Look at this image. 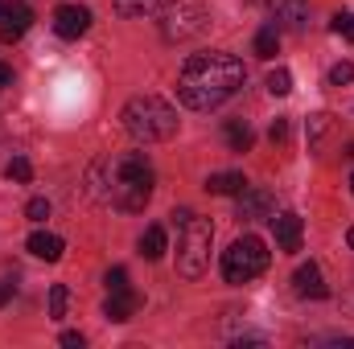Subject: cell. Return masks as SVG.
Masks as SVG:
<instances>
[{"mask_svg": "<svg viewBox=\"0 0 354 349\" xmlns=\"http://www.w3.org/2000/svg\"><path fill=\"white\" fill-rule=\"evenodd\" d=\"M120 119H124V132H128L132 140H140V144L169 140L177 132V111L165 99H157V94H136V99H128L124 111H120Z\"/></svg>", "mask_w": 354, "mask_h": 349, "instance_id": "obj_3", "label": "cell"}, {"mask_svg": "<svg viewBox=\"0 0 354 349\" xmlns=\"http://www.w3.org/2000/svg\"><path fill=\"white\" fill-rule=\"evenodd\" d=\"M0 12H4V0H0Z\"/></svg>", "mask_w": 354, "mask_h": 349, "instance_id": "obj_33", "label": "cell"}, {"mask_svg": "<svg viewBox=\"0 0 354 349\" xmlns=\"http://www.w3.org/2000/svg\"><path fill=\"white\" fill-rule=\"evenodd\" d=\"M4 173H8V181H21V185H25V181H29V177H33V165H29V161H25V157H12V161H8V169H4Z\"/></svg>", "mask_w": 354, "mask_h": 349, "instance_id": "obj_22", "label": "cell"}, {"mask_svg": "<svg viewBox=\"0 0 354 349\" xmlns=\"http://www.w3.org/2000/svg\"><path fill=\"white\" fill-rule=\"evenodd\" d=\"M87 193L99 206H115L124 214H136L153 197V165L145 161V152L99 157L87 169Z\"/></svg>", "mask_w": 354, "mask_h": 349, "instance_id": "obj_1", "label": "cell"}, {"mask_svg": "<svg viewBox=\"0 0 354 349\" xmlns=\"http://www.w3.org/2000/svg\"><path fill=\"white\" fill-rule=\"evenodd\" d=\"M268 90H272V94H288V90H292V74H288L284 66L272 70V74H268Z\"/></svg>", "mask_w": 354, "mask_h": 349, "instance_id": "obj_21", "label": "cell"}, {"mask_svg": "<svg viewBox=\"0 0 354 349\" xmlns=\"http://www.w3.org/2000/svg\"><path fill=\"white\" fill-rule=\"evenodd\" d=\"M25 247H29V255H37V259H46V263H58V259H62V251H66V247H62V239H58V235H50V230H33Z\"/></svg>", "mask_w": 354, "mask_h": 349, "instance_id": "obj_14", "label": "cell"}, {"mask_svg": "<svg viewBox=\"0 0 354 349\" xmlns=\"http://www.w3.org/2000/svg\"><path fill=\"white\" fill-rule=\"evenodd\" d=\"M189 218H194V210H174V222H177V226H185Z\"/></svg>", "mask_w": 354, "mask_h": 349, "instance_id": "obj_31", "label": "cell"}, {"mask_svg": "<svg viewBox=\"0 0 354 349\" xmlns=\"http://www.w3.org/2000/svg\"><path fill=\"white\" fill-rule=\"evenodd\" d=\"M351 189H354V177H351Z\"/></svg>", "mask_w": 354, "mask_h": 349, "instance_id": "obj_34", "label": "cell"}, {"mask_svg": "<svg viewBox=\"0 0 354 349\" xmlns=\"http://www.w3.org/2000/svg\"><path fill=\"white\" fill-rule=\"evenodd\" d=\"M272 17H276V29L301 33L309 25V0H272Z\"/></svg>", "mask_w": 354, "mask_h": 349, "instance_id": "obj_11", "label": "cell"}, {"mask_svg": "<svg viewBox=\"0 0 354 349\" xmlns=\"http://www.w3.org/2000/svg\"><path fill=\"white\" fill-rule=\"evenodd\" d=\"M140 255L149 263L165 259V226H149V230L140 235Z\"/></svg>", "mask_w": 354, "mask_h": 349, "instance_id": "obj_17", "label": "cell"}, {"mask_svg": "<svg viewBox=\"0 0 354 349\" xmlns=\"http://www.w3.org/2000/svg\"><path fill=\"white\" fill-rule=\"evenodd\" d=\"M330 29H334L338 37H346V41H354V12H334Z\"/></svg>", "mask_w": 354, "mask_h": 349, "instance_id": "obj_23", "label": "cell"}, {"mask_svg": "<svg viewBox=\"0 0 354 349\" xmlns=\"http://www.w3.org/2000/svg\"><path fill=\"white\" fill-rule=\"evenodd\" d=\"M210 239H214V226L194 214L181 226V235H177V275L198 279L206 271V263H210Z\"/></svg>", "mask_w": 354, "mask_h": 349, "instance_id": "obj_4", "label": "cell"}, {"mask_svg": "<svg viewBox=\"0 0 354 349\" xmlns=\"http://www.w3.org/2000/svg\"><path fill=\"white\" fill-rule=\"evenodd\" d=\"M256 58H276V50H280V29L276 25H268V29H260L256 33Z\"/></svg>", "mask_w": 354, "mask_h": 349, "instance_id": "obj_18", "label": "cell"}, {"mask_svg": "<svg viewBox=\"0 0 354 349\" xmlns=\"http://www.w3.org/2000/svg\"><path fill=\"white\" fill-rule=\"evenodd\" d=\"M268 136H272V144H280V140H288V123H284V119H276Z\"/></svg>", "mask_w": 354, "mask_h": 349, "instance_id": "obj_27", "label": "cell"}, {"mask_svg": "<svg viewBox=\"0 0 354 349\" xmlns=\"http://www.w3.org/2000/svg\"><path fill=\"white\" fill-rule=\"evenodd\" d=\"M120 288H128V271L124 267H111L107 271V292H120Z\"/></svg>", "mask_w": 354, "mask_h": 349, "instance_id": "obj_26", "label": "cell"}, {"mask_svg": "<svg viewBox=\"0 0 354 349\" xmlns=\"http://www.w3.org/2000/svg\"><path fill=\"white\" fill-rule=\"evenodd\" d=\"M202 25H206V8H202V4H194V0H174V4L165 8L161 33H165L169 41H185V37L202 33Z\"/></svg>", "mask_w": 354, "mask_h": 349, "instance_id": "obj_6", "label": "cell"}, {"mask_svg": "<svg viewBox=\"0 0 354 349\" xmlns=\"http://www.w3.org/2000/svg\"><path fill=\"white\" fill-rule=\"evenodd\" d=\"M4 87H12V66H4V62H0V90Z\"/></svg>", "mask_w": 354, "mask_h": 349, "instance_id": "obj_30", "label": "cell"}, {"mask_svg": "<svg viewBox=\"0 0 354 349\" xmlns=\"http://www.w3.org/2000/svg\"><path fill=\"white\" fill-rule=\"evenodd\" d=\"M66 304H71L66 283H54V288H50V321H62V317H66Z\"/></svg>", "mask_w": 354, "mask_h": 349, "instance_id": "obj_19", "label": "cell"}, {"mask_svg": "<svg viewBox=\"0 0 354 349\" xmlns=\"http://www.w3.org/2000/svg\"><path fill=\"white\" fill-rule=\"evenodd\" d=\"M243 62L231 58V54H194L185 66H181V79H177V99L181 107L189 111H214L218 103H227L235 90L243 87Z\"/></svg>", "mask_w": 354, "mask_h": 349, "instance_id": "obj_2", "label": "cell"}, {"mask_svg": "<svg viewBox=\"0 0 354 349\" xmlns=\"http://www.w3.org/2000/svg\"><path fill=\"white\" fill-rule=\"evenodd\" d=\"M346 243H351V251H354V226H351V230H346Z\"/></svg>", "mask_w": 354, "mask_h": 349, "instance_id": "obj_32", "label": "cell"}, {"mask_svg": "<svg viewBox=\"0 0 354 349\" xmlns=\"http://www.w3.org/2000/svg\"><path fill=\"white\" fill-rule=\"evenodd\" d=\"M272 210H276V201H272V193L268 189H243L239 193V214L235 218H243V222H272Z\"/></svg>", "mask_w": 354, "mask_h": 349, "instance_id": "obj_9", "label": "cell"}, {"mask_svg": "<svg viewBox=\"0 0 354 349\" xmlns=\"http://www.w3.org/2000/svg\"><path fill=\"white\" fill-rule=\"evenodd\" d=\"M29 25H33V8H29V4H21V0L4 4V12H0V37H4V41L25 37V33H29Z\"/></svg>", "mask_w": 354, "mask_h": 349, "instance_id": "obj_8", "label": "cell"}, {"mask_svg": "<svg viewBox=\"0 0 354 349\" xmlns=\"http://www.w3.org/2000/svg\"><path fill=\"white\" fill-rule=\"evenodd\" d=\"M223 136H227V144H231V152H252V144H256V132H252V128H248L243 119H231Z\"/></svg>", "mask_w": 354, "mask_h": 349, "instance_id": "obj_16", "label": "cell"}, {"mask_svg": "<svg viewBox=\"0 0 354 349\" xmlns=\"http://www.w3.org/2000/svg\"><path fill=\"white\" fill-rule=\"evenodd\" d=\"M120 17H149L157 8V0H111Z\"/></svg>", "mask_w": 354, "mask_h": 349, "instance_id": "obj_20", "label": "cell"}, {"mask_svg": "<svg viewBox=\"0 0 354 349\" xmlns=\"http://www.w3.org/2000/svg\"><path fill=\"white\" fill-rule=\"evenodd\" d=\"M272 226H276V247L284 255H297L301 251V235H305L301 214H272Z\"/></svg>", "mask_w": 354, "mask_h": 349, "instance_id": "obj_10", "label": "cell"}, {"mask_svg": "<svg viewBox=\"0 0 354 349\" xmlns=\"http://www.w3.org/2000/svg\"><path fill=\"white\" fill-rule=\"evenodd\" d=\"M12 292H17V283H12V279H0V308L12 300Z\"/></svg>", "mask_w": 354, "mask_h": 349, "instance_id": "obj_28", "label": "cell"}, {"mask_svg": "<svg viewBox=\"0 0 354 349\" xmlns=\"http://www.w3.org/2000/svg\"><path fill=\"white\" fill-rule=\"evenodd\" d=\"M206 189L218 193V197H231V193H243L248 181H243V173H210L206 177Z\"/></svg>", "mask_w": 354, "mask_h": 349, "instance_id": "obj_15", "label": "cell"}, {"mask_svg": "<svg viewBox=\"0 0 354 349\" xmlns=\"http://www.w3.org/2000/svg\"><path fill=\"white\" fill-rule=\"evenodd\" d=\"M292 283H297V296H305V300H326V296H330V288H326L317 263H301L297 275H292Z\"/></svg>", "mask_w": 354, "mask_h": 349, "instance_id": "obj_12", "label": "cell"}, {"mask_svg": "<svg viewBox=\"0 0 354 349\" xmlns=\"http://www.w3.org/2000/svg\"><path fill=\"white\" fill-rule=\"evenodd\" d=\"M25 218H29V222H46V218H50V201H46V197H33V201L25 206Z\"/></svg>", "mask_w": 354, "mask_h": 349, "instance_id": "obj_24", "label": "cell"}, {"mask_svg": "<svg viewBox=\"0 0 354 349\" xmlns=\"http://www.w3.org/2000/svg\"><path fill=\"white\" fill-rule=\"evenodd\" d=\"M264 267H268V247H264V239H256V235H243V239H235L223 251V279L227 283H248Z\"/></svg>", "mask_w": 354, "mask_h": 349, "instance_id": "obj_5", "label": "cell"}, {"mask_svg": "<svg viewBox=\"0 0 354 349\" xmlns=\"http://www.w3.org/2000/svg\"><path fill=\"white\" fill-rule=\"evenodd\" d=\"M62 346L66 349H83V333H62Z\"/></svg>", "mask_w": 354, "mask_h": 349, "instance_id": "obj_29", "label": "cell"}, {"mask_svg": "<svg viewBox=\"0 0 354 349\" xmlns=\"http://www.w3.org/2000/svg\"><path fill=\"white\" fill-rule=\"evenodd\" d=\"M87 29H91V8H83V4H58L54 8V33L58 37L79 41Z\"/></svg>", "mask_w": 354, "mask_h": 349, "instance_id": "obj_7", "label": "cell"}, {"mask_svg": "<svg viewBox=\"0 0 354 349\" xmlns=\"http://www.w3.org/2000/svg\"><path fill=\"white\" fill-rule=\"evenodd\" d=\"M346 83H354V66L351 62H338V66L330 70V87H346Z\"/></svg>", "mask_w": 354, "mask_h": 349, "instance_id": "obj_25", "label": "cell"}, {"mask_svg": "<svg viewBox=\"0 0 354 349\" xmlns=\"http://www.w3.org/2000/svg\"><path fill=\"white\" fill-rule=\"evenodd\" d=\"M140 308V296L132 288H120V292H107V304H103V317L107 321H132Z\"/></svg>", "mask_w": 354, "mask_h": 349, "instance_id": "obj_13", "label": "cell"}]
</instances>
